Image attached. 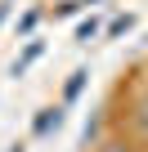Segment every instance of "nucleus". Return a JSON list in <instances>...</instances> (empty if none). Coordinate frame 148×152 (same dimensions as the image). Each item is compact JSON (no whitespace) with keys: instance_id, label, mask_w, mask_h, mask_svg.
<instances>
[{"instance_id":"nucleus-1","label":"nucleus","mask_w":148,"mask_h":152,"mask_svg":"<svg viewBox=\"0 0 148 152\" xmlns=\"http://www.w3.org/2000/svg\"><path fill=\"white\" fill-rule=\"evenodd\" d=\"M58 125H63V107H45V112L36 116L32 134H49V130H58Z\"/></svg>"},{"instance_id":"nucleus-2","label":"nucleus","mask_w":148,"mask_h":152,"mask_svg":"<svg viewBox=\"0 0 148 152\" xmlns=\"http://www.w3.org/2000/svg\"><path fill=\"white\" fill-rule=\"evenodd\" d=\"M40 49H45V45H40V40H32V45H27V54H23V58H18L14 67H9V76H23V72H27V67H32V63L40 58Z\"/></svg>"},{"instance_id":"nucleus-3","label":"nucleus","mask_w":148,"mask_h":152,"mask_svg":"<svg viewBox=\"0 0 148 152\" xmlns=\"http://www.w3.org/2000/svg\"><path fill=\"white\" fill-rule=\"evenodd\" d=\"M130 125H135V134H139V139L148 143V99H144V103L135 107V116H130Z\"/></svg>"},{"instance_id":"nucleus-4","label":"nucleus","mask_w":148,"mask_h":152,"mask_svg":"<svg viewBox=\"0 0 148 152\" xmlns=\"http://www.w3.org/2000/svg\"><path fill=\"white\" fill-rule=\"evenodd\" d=\"M85 76H90L85 67H81V72H72V81H67V90H63V99H77V94H81V85H85Z\"/></svg>"},{"instance_id":"nucleus-5","label":"nucleus","mask_w":148,"mask_h":152,"mask_svg":"<svg viewBox=\"0 0 148 152\" xmlns=\"http://www.w3.org/2000/svg\"><path fill=\"white\" fill-rule=\"evenodd\" d=\"M94 152H135V148H130L126 139H108V143H99Z\"/></svg>"},{"instance_id":"nucleus-6","label":"nucleus","mask_w":148,"mask_h":152,"mask_svg":"<svg viewBox=\"0 0 148 152\" xmlns=\"http://www.w3.org/2000/svg\"><path fill=\"white\" fill-rule=\"evenodd\" d=\"M130 27H135V18H130V14H126V18H117V23H112V27H108V36H121V31H130Z\"/></svg>"},{"instance_id":"nucleus-7","label":"nucleus","mask_w":148,"mask_h":152,"mask_svg":"<svg viewBox=\"0 0 148 152\" xmlns=\"http://www.w3.org/2000/svg\"><path fill=\"white\" fill-rule=\"evenodd\" d=\"M94 31H99V23H94V18H90V23H81V27H77V40H90V36H94Z\"/></svg>"}]
</instances>
